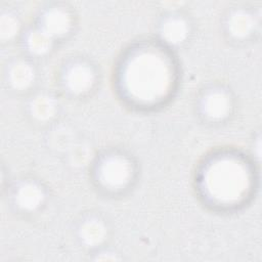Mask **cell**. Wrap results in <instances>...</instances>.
<instances>
[{
    "instance_id": "cell-1",
    "label": "cell",
    "mask_w": 262,
    "mask_h": 262,
    "mask_svg": "<svg viewBox=\"0 0 262 262\" xmlns=\"http://www.w3.org/2000/svg\"><path fill=\"white\" fill-rule=\"evenodd\" d=\"M211 189L218 198L233 199L244 189L247 178L244 171L231 163H224L216 168L209 179Z\"/></svg>"
},
{
    "instance_id": "cell-2",
    "label": "cell",
    "mask_w": 262,
    "mask_h": 262,
    "mask_svg": "<svg viewBox=\"0 0 262 262\" xmlns=\"http://www.w3.org/2000/svg\"><path fill=\"white\" fill-rule=\"evenodd\" d=\"M142 64L136 63L133 67L132 86L144 97L156 95L157 92L164 88L166 82L165 69L154 58H142Z\"/></svg>"
},
{
    "instance_id": "cell-3",
    "label": "cell",
    "mask_w": 262,
    "mask_h": 262,
    "mask_svg": "<svg viewBox=\"0 0 262 262\" xmlns=\"http://www.w3.org/2000/svg\"><path fill=\"white\" fill-rule=\"evenodd\" d=\"M103 176L108 183L120 184L128 176L127 165L120 160H112L104 166Z\"/></svg>"
},
{
    "instance_id": "cell-4",
    "label": "cell",
    "mask_w": 262,
    "mask_h": 262,
    "mask_svg": "<svg viewBox=\"0 0 262 262\" xmlns=\"http://www.w3.org/2000/svg\"><path fill=\"white\" fill-rule=\"evenodd\" d=\"M69 83L72 89L77 91H82L86 89L91 83V73L82 67H77L73 69L70 73Z\"/></svg>"
},
{
    "instance_id": "cell-5",
    "label": "cell",
    "mask_w": 262,
    "mask_h": 262,
    "mask_svg": "<svg viewBox=\"0 0 262 262\" xmlns=\"http://www.w3.org/2000/svg\"><path fill=\"white\" fill-rule=\"evenodd\" d=\"M206 110L210 116L220 117L227 110V99L220 93L211 94L207 99Z\"/></svg>"
},
{
    "instance_id": "cell-6",
    "label": "cell",
    "mask_w": 262,
    "mask_h": 262,
    "mask_svg": "<svg viewBox=\"0 0 262 262\" xmlns=\"http://www.w3.org/2000/svg\"><path fill=\"white\" fill-rule=\"evenodd\" d=\"M19 200L24 207L34 208L41 201V192L37 187L33 185H27L21 189Z\"/></svg>"
},
{
    "instance_id": "cell-7",
    "label": "cell",
    "mask_w": 262,
    "mask_h": 262,
    "mask_svg": "<svg viewBox=\"0 0 262 262\" xmlns=\"http://www.w3.org/2000/svg\"><path fill=\"white\" fill-rule=\"evenodd\" d=\"M103 230L97 223H89L83 229V238L88 244L98 243L102 238Z\"/></svg>"
},
{
    "instance_id": "cell-8",
    "label": "cell",
    "mask_w": 262,
    "mask_h": 262,
    "mask_svg": "<svg viewBox=\"0 0 262 262\" xmlns=\"http://www.w3.org/2000/svg\"><path fill=\"white\" fill-rule=\"evenodd\" d=\"M165 35L171 41H179L184 35V28L179 21H171L166 27Z\"/></svg>"
},
{
    "instance_id": "cell-9",
    "label": "cell",
    "mask_w": 262,
    "mask_h": 262,
    "mask_svg": "<svg viewBox=\"0 0 262 262\" xmlns=\"http://www.w3.org/2000/svg\"><path fill=\"white\" fill-rule=\"evenodd\" d=\"M12 76H13V82L16 85H21V86L29 83V81L31 80V77H32L30 70L27 67H25L24 64H21L20 67L15 69Z\"/></svg>"
},
{
    "instance_id": "cell-10",
    "label": "cell",
    "mask_w": 262,
    "mask_h": 262,
    "mask_svg": "<svg viewBox=\"0 0 262 262\" xmlns=\"http://www.w3.org/2000/svg\"><path fill=\"white\" fill-rule=\"evenodd\" d=\"M53 17H50V20H49V25H48V28L49 30H51L54 34H57V33H61L66 30V27H67V23H66V18H64V15H61V14H53L52 15Z\"/></svg>"
},
{
    "instance_id": "cell-11",
    "label": "cell",
    "mask_w": 262,
    "mask_h": 262,
    "mask_svg": "<svg viewBox=\"0 0 262 262\" xmlns=\"http://www.w3.org/2000/svg\"><path fill=\"white\" fill-rule=\"evenodd\" d=\"M51 103L47 99H39L38 103L35 105V110L37 111V115L41 118L47 117L50 114L51 111Z\"/></svg>"
},
{
    "instance_id": "cell-12",
    "label": "cell",
    "mask_w": 262,
    "mask_h": 262,
    "mask_svg": "<svg viewBox=\"0 0 262 262\" xmlns=\"http://www.w3.org/2000/svg\"><path fill=\"white\" fill-rule=\"evenodd\" d=\"M47 40L44 37H36L32 39V47L34 50L37 51H42L43 49H45L47 47Z\"/></svg>"
}]
</instances>
